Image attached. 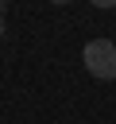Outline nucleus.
<instances>
[{"mask_svg":"<svg viewBox=\"0 0 116 124\" xmlns=\"http://www.w3.org/2000/svg\"><path fill=\"white\" fill-rule=\"evenodd\" d=\"M4 4H8V0H0V16H4Z\"/></svg>","mask_w":116,"mask_h":124,"instance_id":"3","label":"nucleus"},{"mask_svg":"<svg viewBox=\"0 0 116 124\" xmlns=\"http://www.w3.org/2000/svg\"><path fill=\"white\" fill-rule=\"evenodd\" d=\"M54 4H70V0H54Z\"/></svg>","mask_w":116,"mask_h":124,"instance_id":"5","label":"nucleus"},{"mask_svg":"<svg viewBox=\"0 0 116 124\" xmlns=\"http://www.w3.org/2000/svg\"><path fill=\"white\" fill-rule=\"evenodd\" d=\"M0 35H4V16H0Z\"/></svg>","mask_w":116,"mask_h":124,"instance_id":"4","label":"nucleus"},{"mask_svg":"<svg viewBox=\"0 0 116 124\" xmlns=\"http://www.w3.org/2000/svg\"><path fill=\"white\" fill-rule=\"evenodd\" d=\"M81 62L97 81H112L116 78V43L112 39H89L81 50Z\"/></svg>","mask_w":116,"mask_h":124,"instance_id":"1","label":"nucleus"},{"mask_svg":"<svg viewBox=\"0 0 116 124\" xmlns=\"http://www.w3.org/2000/svg\"><path fill=\"white\" fill-rule=\"evenodd\" d=\"M89 4H97V8H116V0H89Z\"/></svg>","mask_w":116,"mask_h":124,"instance_id":"2","label":"nucleus"}]
</instances>
